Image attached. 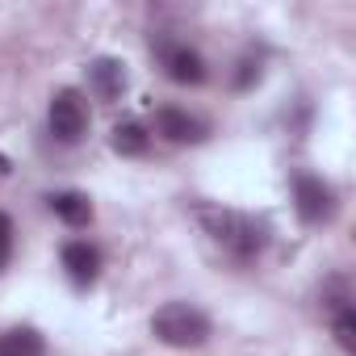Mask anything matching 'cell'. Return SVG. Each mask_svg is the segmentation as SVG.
<instances>
[{
    "label": "cell",
    "instance_id": "obj_1",
    "mask_svg": "<svg viewBox=\"0 0 356 356\" xmlns=\"http://www.w3.org/2000/svg\"><path fill=\"white\" fill-rule=\"evenodd\" d=\"M193 218L206 227V235L222 248V252H231L235 260H256L260 252H264V227L256 222V218H248V214H239V210H227V206H193Z\"/></svg>",
    "mask_w": 356,
    "mask_h": 356
},
{
    "label": "cell",
    "instance_id": "obj_2",
    "mask_svg": "<svg viewBox=\"0 0 356 356\" xmlns=\"http://www.w3.org/2000/svg\"><path fill=\"white\" fill-rule=\"evenodd\" d=\"M151 335L168 348H197L210 335V318L193 302H163L151 318Z\"/></svg>",
    "mask_w": 356,
    "mask_h": 356
},
{
    "label": "cell",
    "instance_id": "obj_3",
    "mask_svg": "<svg viewBox=\"0 0 356 356\" xmlns=\"http://www.w3.org/2000/svg\"><path fill=\"white\" fill-rule=\"evenodd\" d=\"M293 210L306 227H318V222H331L335 218V193L331 185H323L318 176H298L293 181Z\"/></svg>",
    "mask_w": 356,
    "mask_h": 356
},
{
    "label": "cell",
    "instance_id": "obj_4",
    "mask_svg": "<svg viewBox=\"0 0 356 356\" xmlns=\"http://www.w3.org/2000/svg\"><path fill=\"white\" fill-rule=\"evenodd\" d=\"M84 130H88V105H84V97L76 88L55 92V101H51V134L59 143H80Z\"/></svg>",
    "mask_w": 356,
    "mask_h": 356
},
{
    "label": "cell",
    "instance_id": "obj_5",
    "mask_svg": "<svg viewBox=\"0 0 356 356\" xmlns=\"http://www.w3.org/2000/svg\"><path fill=\"white\" fill-rule=\"evenodd\" d=\"M155 55H159V67L168 72V80H176V84H202L206 80V59L185 42L155 38Z\"/></svg>",
    "mask_w": 356,
    "mask_h": 356
},
{
    "label": "cell",
    "instance_id": "obj_6",
    "mask_svg": "<svg viewBox=\"0 0 356 356\" xmlns=\"http://www.w3.org/2000/svg\"><path fill=\"white\" fill-rule=\"evenodd\" d=\"M130 76H126V63L122 59H92L88 63V88L97 101H118L126 92Z\"/></svg>",
    "mask_w": 356,
    "mask_h": 356
},
{
    "label": "cell",
    "instance_id": "obj_7",
    "mask_svg": "<svg viewBox=\"0 0 356 356\" xmlns=\"http://www.w3.org/2000/svg\"><path fill=\"white\" fill-rule=\"evenodd\" d=\"M155 134H163L168 143H202V138H206V122H197V118L185 113V109L163 105V109L155 113Z\"/></svg>",
    "mask_w": 356,
    "mask_h": 356
},
{
    "label": "cell",
    "instance_id": "obj_8",
    "mask_svg": "<svg viewBox=\"0 0 356 356\" xmlns=\"http://www.w3.org/2000/svg\"><path fill=\"white\" fill-rule=\"evenodd\" d=\"M63 268H67V277L76 285H92L97 281V268H101V256L88 243H67L63 248Z\"/></svg>",
    "mask_w": 356,
    "mask_h": 356
},
{
    "label": "cell",
    "instance_id": "obj_9",
    "mask_svg": "<svg viewBox=\"0 0 356 356\" xmlns=\"http://www.w3.org/2000/svg\"><path fill=\"white\" fill-rule=\"evenodd\" d=\"M109 143H113V151H118V155L134 159V155H147V147H151V134H147V126H143V122H118Z\"/></svg>",
    "mask_w": 356,
    "mask_h": 356
},
{
    "label": "cell",
    "instance_id": "obj_10",
    "mask_svg": "<svg viewBox=\"0 0 356 356\" xmlns=\"http://www.w3.org/2000/svg\"><path fill=\"white\" fill-rule=\"evenodd\" d=\"M51 210H55L67 227H84V222H92V202H88L84 193H55V197H51Z\"/></svg>",
    "mask_w": 356,
    "mask_h": 356
},
{
    "label": "cell",
    "instance_id": "obj_11",
    "mask_svg": "<svg viewBox=\"0 0 356 356\" xmlns=\"http://www.w3.org/2000/svg\"><path fill=\"white\" fill-rule=\"evenodd\" d=\"M42 352H47V343L30 327H17L9 335H0V356H42Z\"/></svg>",
    "mask_w": 356,
    "mask_h": 356
},
{
    "label": "cell",
    "instance_id": "obj_12",
    "mask_svg": "<svg viewBox=\"0 0 356 356\" xmlns=\"http://www.w3.org/2000/svg\"><path fill=\"white\" fill-rule=\"evenodd\" d=\"M335 339H339L343 352H356V314H352L348 302L335 306Z\"/></svg>",
    "mask_w": 356,
    "mask_h": 356
},
{
    "label": "cell",
    "instance_id": "obj_13",
    "mask_svg": "<svg viewBox=\"0 0 356 356\" xmlns=\"http://www.w3.org/2000/svg\"><path fill=\"white\" fill-rule=\"evenodd\" d=\"M9 252H13V222L0 214V268L9 264Z\"/></svg>",
    "mask_w": 356,
    "mask_h": 356
},
{
    "label": "cell",
    "instance_id": "obj_14",
    "mask_svg": "<svg viewBox=\"0 0 356 356\" xmlns=\"http://www.w3.org/2000/svg\"><path fill=\"white\" fill-rule=\"evenodd\" d=\"M9 168H13V163H9V159H5V155H0V176H5V172H9Z\"/></svg>",
    "mask_w": 356,
    "mask_h": 356
}]
</instances>
